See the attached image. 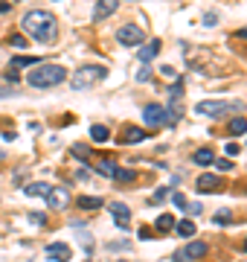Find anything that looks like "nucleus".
<instances>
[{
  "label": "nucleus",
  "instance_id": "f03ea898",
  "mask_svg": "<svg viewBox=\"0 0 247 262\" xmlns=\"http://www.w3.org/2000/svg\"><path fill=\"white\" fill-rule=\"evenodd\" d=\"M67 79V70L61 64H35V70L26 76L32 87H55Z\"/></svg>",
  "mask_w": 247,
  "mask_h": 262
},
{
  "label": "nucleus",
  "instance_id": "f3484780",
  "mask_svg": "<svg viewBox=\"0 0 247 262\" xmlns=\"http://www.w3.org/2000/svg\"><path fill=\"white\" fill-rule=\"evenodd\" d=\"M108 137H111V128H105V125H90V140H93V143H105Z\"/></svg>",
  "mask_w": 247,
  "mask_h": 262
},
{
  "label": "nucleus",
  "instance_id": "ddd939ff",
  "mask_svg": "<svg viewBox=\"0 0 247 262\" xmlns=\"http://www.w3.org/2000/svg\"><path fill=\"white\" fill-rule=\"evenodd\" d=\"M116 6H119V0H99L93 9V20H105L108 15H114Z\"/></svg>",
  "mask_w": 247,
  "mask_h": 262
},
{
  "label": "nucleus",
  "instance_id": "7c9ffc66",
  "mask_svg": "<svg viewBox=\"0 0 247 262\" xmlns=\"http://www.w3.org/2000/svg\"><path fill=\"white\" fill-rule=\"evenodd\" d=\"M224 152H227V157H236L239 152H242V146H239V143H227V146H224Z\"/></svg>",
  "mask_w": 247,
  "mask_h": 262
},
{
  "label": "nucleus",
  "instance_id": "f257e3e1",
  "mask_svg": "<svg viewBox=\"0 0 247 262\" xmlns=\"http://www.w3.org/2000/svg\"><path fill=\"white\" fill-rule=\"evenodd\" d=\"M23 32H29L32 41H38V44H52L58 38V20H55V15H49L44 9L26 12L23 15Z\"/></svg>",
  "mask_w": 247,
  "mask_h": 262
},
{
  "label": "nucleus",
  "instance_id": "a19ab883",
  "mask_svg": "<svg viewBox=\"0 0 247 262\" xmlns=\"http://www.w3.org/2000/svg\"><path fill=\"white\" fill-rule=\"evenodd\" d=\"M245 251H247V245H245Z\"/></svg>",
  "mask_w": 247,
  "mask_h": 262
},
{
  "label": "nucleus",
  "instance_id": "a211bd4d",
  "mask_svg": "<svg viewBox=\"0 0 247 262\" xmlns=\"http://www.w3.org/2000/svg\"><path fill=\"white\" fill-rule=\"evenodd\" d=\"M96 169H99L102 175H108V178H116V175H119V166H116L114 160H99Z\"/></svg>",
  "mask_w": 247,
  "mask_h": 262
},
{
  "label": "nucleus",
  "instance_id": "20e7f679",
  "mask_svg": "<svg viewBox=\"0 0 247 262\" xmlns=\"http://www.w3.org/2000/svg\"><path fill=\"white\" fill-rule=\"evenodd\" d=\"M198 114L204 117H224L230 111H242V102H221V99H207V102H198L195 108Z\"/></svg>",
  "mask_w": 247,
  "mask_h": 262
},
{
  "label": "nucleus",
  "instance_id": "412c9836",
  "mask_svg": "<svg viewBox=\"0 0 247 262\" xmlns=\"http://www.w3.org/2000/svg\"><path fill=\"white\" fill-rule=\"evenodd\" d=\"M172 227H175V216H172V213H160V219H157V230H160V233H169Z\"/></svg>",
  "mask_w": 247,
  "mask_h": 262
},
{
  "label": "nucleus",
  "instance_id": "2f4dec72",
  "mask_svg": "<svg viewBox=\"0 0 247 262\" xmlns=\"http://www.w3.org/2000/svg\"><path fill=\"white\" fill-rule=\"evenodd\" d=\"M9 44H12V47H20V50H23V47H26V38H23V35H12V38H9Z\"/></svg>",
  "mask_w": 247,
  "mask_h": 262
},
{
  "label": "nucleus",
  "instance_id": "6ab92c4d",
  "mask_svg": "<svg viewBox=\"0 0 247 262\" xmlns=\"http://www.w3.org/2000/svg\"><path fill=\"white\" fill-rule=\"evenodd\" d=\"M79 207L82 210H99L102 207V198H99V195H82V198H79Z\"/></svg>",
  "mask_w": 247,
  "mask_h": 262
},
{
  "label": "nucleus",
  "instance_id": "4468645a",
  "mask_svg": "<svg viewBox=\"0 0 247 262\" xmlns=\"http://www.w3.org/2000/svg\"><path fill=\"white\" fill-rule=\"evenodd\" d=\"M47 192H49L47 181H35V184H26V187H23V195H29V198H44Z\"/></svg>",
  "mask_w": 247,
  "mask_h": 262
},
{
  "label": "nucleus",
  "instance_id": "79ce46f5",
  "mask_svg": "<svg viewBox=\"0 0 247 262\" xmlns=\"http://www.w3.org/2000/svg\"><path fill=\"white\" fill-rule=\"evenodd\" d=\"M87 262H90V260H87Z\"/></svg>",
  "mask_w": 247,
  "mask_h": 262
},
{
  "label": "nucleus",
  "instance_id": "423d86ee",
  "mask_svg": "<svg viewBox=\"0 0 247 262\" xmlns=\"http://www.w3.org/2000/svg\"><path fill=\"white\" fill-rule=\"evenodd\" d=\"M143 29L140 26H134V23H125V26H119L116 29V41L122 44V47H140L143 44Z\"/></svg>",
  "mask_w": 247,
  "mask_h": 262
},
{
  "label": "nucleus",
  "instance_id": "c85d7f7f",
  "mask_svg": "<svg viewBox=\"0 0 247 262\" xmlns=\"http://www.w3.org/2000/svg\"><path fill=\"white\" fill-rule=\"evenodd\" d=\"M134 178H137V172H131V169H119V175H116V181H125V184Z\"/></svg>",
  "mask_w": 247,
  "mask_h": 262
},
{
  "label": "nucleus",
  "instance_id": "f704fd0d",
  "mask_svg": "<svg viewBox=\"0 0 247 262\" xmlns=\"http://www.w3.org/2000/svg\"><path fill=\"white\" fill-rule=\"evenodd\" d=\"M29 222L32 225H44V213H29Z\"/></svg>",
  "mask_w": 247,
  "mask_h": 262
},
{
  "label": "nucleus",
  "instance_id": "5701e85b",
  "mask_svg": "<svg viewBox=\"0 0 247 262\" xmlns=\"http://www.w3.org/2000/svg\"><path fill=\"white\" fill-rule=\"evenodd\" d=\"M26 64H41L35 55H15L12 58V67H26Z\"/></svg>",
  "mask_w": 247,
  "mask_h": 262
},
{
  "label": "nucleus",
  "instance_id": "72a5a7b5",
  "mask_svg": "<svg viewBox=\"0 0 247 262\" xmlns=\"http://www.w3.org/2000/svg\"><path fill=\"white\" fill-rule=\"evenodd\" d=\"M215 166H218V169H221V172H227V169H230V172H233V160H230V157H227V160H218V163H215Z\"/></svg>",
  "mask_w": 247,
  "mask_h": 262
},
{
  "label": "nucleus",
  "instance_id": "b1692460",
  "mask_svg": "<svg viewBox=\"0 0 247 262\" xmlns=\"http://www.w3.org/2000/svg\"><path fill=\"white\" fill-rule=\"evenodd\" d=\"M230 219H233V213H230V210H218L213 222H215L218 227H224V225H230Z\"/></svg>",
  "mask_w": 247,
  "mask_h": 262
},
{
  "label": "nucleus",
  "instance_id": "9d476101",
  "mask_svg": "<svg viewBox=\"0 0 247 262\" xmlns=\"http://www.w3.org/2000/svg\"><path fill=\"white\" fill-rule=\"evenodd\" d=\"M108 210H111V216L116 219V225H119V227H128V225H131V210L125 207L122 201H114Z\"/></svg>",
  "mask_w": 247,
  "mask_h": 262
},
{
  "label": "nucleus",
  "instance_id": "9b49d317",
  "mask_svg": "<svg viewBox=\"0 0 247 262\" xmlns=\"http://www.w3.org/2000/svg\"><path fill=\"white\" fill-rule=\"evenodd\" d=\"M221 187H224V181H221L218 175H213V172H207V175L198 178V190L201 192H215V190H221Z\"/></svg>",
  "mask_w": 247,
  "mask_h": 262
},
{
  "label": "nucleus",
  "instance_id": "c756f323",
  "mask_svg": "<svg viewBox=\"0 0 247 262\" xmlns=\"http://www.w3.org/2000/svg\"><path fill=\"white\" fill-rule=\"evenodd\" d=\"M166 198H169V190H166V187H160V190L154 192V198H151V204H160V201H166Z\"/></svg>",
  "mask_w": 247,
  "mask_h": 262
},
{
  "label": "nucleus",
  "instance_id": "2eb2a0df",
  "mask_svg": "<svg viewBox=\"0 0 247 262\" xmlns=\"http://www.w3.org/2000/svg\"><path fill=\"white\" fill-rule=\"evenodd\" d=\"M119 140H122V143H140V140H146V131H143V128H137V125H125Z\"/></svg>",
  "mask_w": 247,
  "mask_h": 262
},
{
  "label": "nucleus",
  "instance_id": "bb28decb",
  "mask_svg": "<svg viewBox=\"0 0 247 262\" xmlns=\"http://www.w3.org/2000/svg\"><path fill=\"white\" fill-rule=\"evenodd\" d=\"M73 155L82 157V160H87V157H90V149H87V146H82V143H76V146H73Z\"/></svg>",
  "mask_w": 247,
  "mask_h": 262
},
{
  "label": "nucleus",
  "instance_id": "ea45409f",
  "mask_svg": "<svg viewBox=\"0 0 247 262\" xmlns=\"http://www.w3.org/2000/svg\"><path fill=\"white\" fill-rule=\"evenodd\" d=\"M0 160H3V152H0Z\"/></svg>",
  "mask_w": 247,
  "mask_h": 262
},
{
  "label": "nucleus",
  "instance_id": "e433bc0d",
  "mask_svg": "<svg viewBox=\"0 0 247 262\" xmlns=\"http://www.w3.org/2000/svg\"><path fill=\"white\" fill-rule=\"evenodd\" d=\"M6 12H9V3H6V0H0V15H6Z\"/></svg>",
  "mask_w": 247,
  "mask_h": 262
},
{
  "label": "nucleus",
  "instance_id": "0eeeda50",
  "mask_svg": "<svg viewBox=\"0 0 247 262\" xmlns=\"http://www.w3.org/2000/svg\"><path fill=\"white\" fill-rule=\"evenodd\" d=\"M207 242H189L186 248H181V251H175V257L172 260L175 262H195V260H201V257H207Z\"/></svg>",
  "mask_w": 247,
  "mask_h": 262
},
{
  "label": "nucleus",
  "instance_id": "c9c22d12",
  "mask_svg": "<svg viewBox=\"0 0 247 262\" xmlns=\"http://www.w3.org/2000/svg\"><path fill=\"white\" fill-rule=\"evenodd\" d=\"M148 76H151V70H148V67H143L140 73H137V82H148Z\"/></svg>",
  "mask_w": 247,
  "mask_h": 262
},
{
  "label": "nucleus",
  "instance_id": "39448f33",
  "mask_svg": "<svg viewBox=\"0 0 247 262\" xmlns=\"http://www.w3.org/2000/svg\"><path fill=\"white\" fill-rule=\"evenodd\" d=\"M143 120L148 122V125H163V128H172V117H169V111H166L163 105L151 102L143 108Z\"/></svg>",
  "mask_w": 247,
  "mask_h": 262
},
{
  "label": "nucleus",
  "instance_id": "473e14b6",
  "mask_svg": "<svg viewBox=\"0 0 247 262\" xmlns=\"http://www.w3.org/2000/svg\"><path fill=\"white\" fill-rule=\"evenodd\" d=\"M218 23V12H210V15H204V26H215Z\"/></svg>",
  "mask_w": 247,
  "mask_h": 262
},
{
  "label": "nucleus",
  "instance_id": "7ed1b4c3",
  "mask_svg": "<svg viewBox=\"0 0 247 262\" xmlns=\"http://www.w3.org/2000/svg\"><path fill=\"white\" fill-rule=\"evenodd\" d=\"M108 76V70L99 67V64H84V67H79L73 76H70V87L73 90H84V87L96 85L99 79H105Z\"/></svg>",
  "mask_w": 247,
  "mask_h": 262
},
{
  "label": "nucleus",
  "instance_id": "1a4fd4ad",
  "mask_svg": "<svg viewBox=\"0 0 247 262\" xmlns=\"http://www.w3.org/2000/svg\"><path fill=\"white\" fill-rule=\"evenodd\" d=\"M44 254H47L49 260H58V262H67L73 257V251H70L67 242H49L47 248H44Z\"/></svg>",
  "mask_w": 247,
  "mask_h": 262
},
{
  "label": "nucleus",
  "instance_id": "393cba45",
  "mask_svg": "<svg viewBox=\"0 0 247 262\" xmlns=\"http://www.w3.org/2000/svg\"><path fill=\"white\" fill-rule=\"evenodd\" d=\"M76 236H79V239H82L84 251H87V254H90V251H93V236H87V233H84V230H76Z\"/></svg>",
  "mask_w": 247,
  "mask_h": 262
},
{
  "label": "nucleus",
  "instance_id": "cd10ccee",
  "mask_svg": "<svg viewBox=\"0 0 247 262\" xmlns=\"http://www.w3.org/2000/svg\"><path fill=\"white\" fill-rule=\"evenodd\" d=\"M172 204H175V207H181V210L189 207V204H186V198H183V192H175V195H172Z\"/></svg>",
  "mask_w": 247,
  "mask_h": 262
},
{
  "label": "nucleus",
  "instance_id": "aec40b11",
  "mask_svg": "<svg viewBox=\"0 0 247 262\" xmlns=\"http://www.w3.org/2000/svg\"><path fill=\"white\" fill-rule=\"evenodd\" d=\"M175 230H178V236H195V222H189V219H183V222H178L175 225Z\"/></svg>",
  "mask_w": 247,
  "mask_h": 262
},
{
  "label": "nucleus",
  "instance_id": "4c0bfd02",
  "mask_svg": "<svg viewBox=\"0 0 247 262\" xmlns=\"http://www.w3.org/2000/svg\"><path fill=\"white\" fill-rule=\"evenodd\" d=\"M239 38H247V26L245 29H239Z\"/></svg>",
  "mask_w": 247,
  "mask_h": 262
},
{
  "label": "nucleus",
  "instance_id": "6e6552de",
  "mask_svg": "<svg viewBox=\"0 0 247 262\" xmlns=\"http://www.w3.org/2000/svg\"><path fill=\"white\" fill-rule=\"evenodd\" d=\"M44 198H47V204L52 210H64L67 204H70V192H67L64 187H49V192Z\"/></svg>",
  "mask_w": 247,
  "mask_h": 262
},
{
  "label": "nucleus",
  "instance_id": "4be33fe9",
  "mask_svg": "<svg viewBox=\"0 0 247 262\" xmlns=\"http://www.w3.org/2000/svg\"><path fill=\"white\" fill-rule=\"evenodd\" d=\"M247 131V120H242V117H233L230 120V134H236V137H239V134H245Z\"/></svg>",
  "mask_w": 247,
  "mask_h": 262
},
{
  "label": "nucleus",
  "instance_id": "f8f14e48",
  "mask_svg": "<svg viewBox=\"0 0 247 262\" xmlns=\"http://www.w3.org/2000/svg\"><path fill=\"white\" fill-rule=\"evenodd\" d=\"M157 52H160V38H151L148 44H143V47L137 50V58H140L143 64H148V61H151V58H154Z\"/></svg>",
  "mask_w": 247,
  "mask_h": 262
},
{
  "label": "nucleus",
  "instance_id": "a878e982",
  "mask_svg": "<svg viewBox=\"0 0 247 262\" xmlns=\"http://www.w3.org/2000/svg\"><path fill=\"white\" fill-rule=\"evenodd\" d=\"M108 251L114 254V251H131V242H125V239H119V242H108Z\"/></svg>",
  "mask_w": 247,
  "mask_h": 262
},
{
  "label": "nucleus",
  "instance_id": "58836bf2",
  "mask_svg": "<svg viewBox=\"0 0 247 262\" xmlns=\"http://www.w3.org/2000/svg\"><path fill=\"white\" fill-rule=\"evenodd\" d=\"M114 262H128V260H114Z\"/></svg>",
  "mask_w": 247,
  "mask_h": 262
},
{
  "label": "nucleus",
  "instance_id": "dca6fc26",
  "mask_svg": "<svg viewBox=\"0 0 247 262\" xmlns=\"http://www.w3.org/2000/svg\"><path fill=\"white\" fill-rule=\"evenodd\" d=\"M192 160H195L198 166H210V163H215V155H213V149H198L195 155H192Z\"/></svg>",
  "mask_w": 247,
  "mask_h": 262
}]
</instances>
